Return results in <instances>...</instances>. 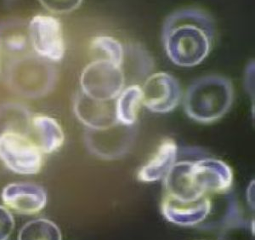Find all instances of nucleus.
Listing matches in <instances>:
<instances>
[{"mask_svg":"<svg viewBox=\"0 0 255 240\" xmlns=\"http://www.w3.org/2000/svg\"><path fill=\"white\" fill-rule=\"evenodd\" d=\"M215 37L213 20L194 9L177 10L165 20L162 43L168 58L182 67H195L204 61Z\"/></svg>","mask_w":255,"mask_h":240,"instance_id":"nucleus-1","label":"nucleus"},{"mask_svg":"<svg viewBox=\"0 0 255 240\" xmlns=\"http://www.w3.org/2000/svg\"><path fill=\"white\" fill-rule=\"evenodd\" d=\"M234 91L229 79L218 75L203 77L189 87L184 101L187 115L195 121H217L232 107Z\"/></svg>","mask_w":255,"mask_h":240,"instance_id":"nucleus-2","label":"nucleus"},{"mask_svg":"<svg viewBox=\"0 0 255 240\" xmlns=\"http://www.w3.org/2000/svg\"><path fill=\"white\" fill-rule=\"evenodd\" d=\"M55 75L50 62L36 55L15 61L9 68L8 78L15 92L26 97L38 98L52 90Z\"/></svg>","mask_w":255,"mask_h":240,"instance_id":"nucleus-3","label":"nucleus"},{"mask_svg":"<svg viewBox=\"0 0 255 240\" xmlns=\"http://www.w3.org/2000/svg\"><path fill=\"white\" fill-rule=\"evenodd\" d=\"M44 154L28 136L17 133L0 135V161L13 173L32 176L39 173Z\"/></svg>","mask_w":255,"mask_h":240,"instance_id":"nucleus-4","label":"nucleus"},{"mask_svg":"<svg viewBox=\"0 0 255 240\" xmlns=\"http://www.w3.org/2000/svg\"><path fill=\"white\" fill-rule=\"evenodd\" d=\"M125 75L122 67L108 60L96 59L82 72V92L99 101H114L125 89Z\"/></svg>","mask_w":255,"mask_h":240,"instance_id":"nucleus-5","label":"nucleus"},{"mask_svg":"<svg viewBox=\"0 0 255 240\" xmlns=\"http://www.w3.org/2000/svg\"><path fill=\"white\" fill-rule=\"evenodd\" d=\"M28 41L35 54L49 62H60L66 53L63 27L51 14L33 15L28 23Z\"/></svg>","mask_w":255,"mask_h":240,"instance_id":"nucleus-6","label":"nucleus"},{"mask_svg":"<svg viewBox=\"0 0 255 240\" xmlns=\"http://www.w3.org/2000/svg\"><path fill=\"white\" fill-rule=\"evenodd\" d=\"M135 135L134 125H124L118 122L105 129H88L85 133V144L90 153L98 158L117 159L129 152Z\"/></svg>","mask_w":255,"mask_h":240,"instance_id":"nucleus-7","label":"nucleus"},{"mask_svg":"<svg viewBox=\"0 0 255 240\" xmlns=\"http://www.w3.org/2000/svg\"><path fill=\"white\" fill-rule=\"evenodd\" d=\"M141 90L143 105L153 113L171 112L181 98V89L176 78L166 72L149 76Z\"/></svg>","mask_w":255,"mask_h":240,"instance_id":"nucleus-8","label":"nucleus"},{"mask_svg":"<svg viewBox=\"0 0 255 240\" xmlns=\"http://www.w3.org/2000/svg\"><path fill=\"white\" fill-rule=\"evenodd\" d=\"M1 199L9 211L25 216L38 214L48 203L44 188L30 183H9L3 188Z\"/></svg>","mask_w":255,"mask_h":240,"instance_id":"nucleus-9","label":"nucleus"},{"mask_svg":"<svg viewBox=\"0 0 255 240\" xmlns=\"http://www.w3.org/2000/svg\"><path fill=\"white\" fill-rule=\"evenodd\" d=\"M191 176L195 186L203 195L227 191L233 182L232 169L218 159H205L191 162Z\"/></svg>","mask_w":255,"mask_h":240,"instance_id":"nucleus-10","label":"nucleus"},{"mask_svg":"<svg viewBox=\"0 0 255 240\" xmlns=\"http://www.w3.org/2000/svg\"><path fill=\"white\" fill-rule=\"evenodd\" d=\"M211 211V200L206 195L194 201H182L166 195L162 203V213L166 220L179 226H195L203 223Z\"/></svg>","mask_w":255,"mask_h":240,"instance_id":"nucleus-11","label":"nucleus"},{"mask_svg":"<svg viewBox=\"0 0 255 240\" xmlns=\"http://www.w3.org/2000/svg\"><path fill=\"white\" fill-rule=\"evenodd\" d=\"M74 112L88 129L100 130L118 123L115 101H99L81 92L76 97Z\"/></svg>","mask_w":255,"mask_h":240,"instance_id":"nucleus-12","label":"nucleus"},{"mask_svg":"<svg viewBox=\"0 0 255 240\" xmlns=\"http://www.w3.org/2000/svg\"><path fill=\"white\" fill-rule=\"evenodd\" d=\"M191 168V162L174 163L164 177L167 195L182 201H194L205 196L195 187Z\"/></svg>","mask_w":255,"mask_h":240,"instance_id":"nucleus-13","label":"nucleus"},{"mask_svg":"<svg viewBox=\"0 0 255 240\" xmlns=\"http://www.w3.org/2000/svg\"><path fill=\"white\" fill-rule=\"evenodd\" d=\"M177 154L175 142L172 139L163 141L151 160L139 170L138 179L143 183H153L164 178L176 161Z\"/></svg>","mask_w":255,"mask_h":240,"instance_id":"nucleus-14","label":"nucleus"},{"mask_svg":"<svg viewBox=\"0 0 255 240\" xmlns=\"http://www.w3.org/2000/svg\"><path fill=\"white\" fill-rule=\"evenodd\" d=\"M32 127L37 136L36 143L43 154H53L64 144V131L56 119L43 114L36 115L32 118Z\"/></svg>","mask_w":255,"mask_h":240,"instance_id":"nucleus-15","label":"nucleus"},{"mask_svg":"<svg viewBox=\"0 0 255 240\" xmlns=\"http://www.w3.org/2000/svg\"><path fill=\"white\" fill-rule=\"evenodd\" d=\"M143 105L142 90L138 84L125 88L115 99L117 119L124 125H134Z\"/></svg>","mask_w":255,"mask_h":240,"instance_id":"nucleus-16","label":"nucleus"},{"mask_svg":"<svg viewBox=\"0 0 255 240\" xmlns=\"http://www.w3.org/2000/svg\"><path fill=\"white\" fill-rule=\"evenodd\" d=\"M32 126V118L26 107L16 103L0 106V135L22 134L28 136Z\"/></svg>","mask_w":255,"mask_h":240,"instance_id":"nucleus-17","label":"nucleus"},{"mask_svg":"<svg viewBox=\"0 0 255 240\" xmlns=\"http://www.w3.org/2000/svg\"><path fill=\"white\" fill-rule=\"evenodd\" d=\"M61 232L52 221L45 218L32 220L21 228L18 240H61Z\"/></svg>","mask_w":255,"mask_h":240,"instance_id":"nucleus-18","label":"nucleus"},{"mask_svg":"<svg viewBox=\"0 0 255 240\" xmlns=\"http://www.w3.org/2000/svg\"><path fill=\"white\" fill-rule=\"evenodd\" d=\"M90 49L96 55L97 59H103L122 66L125 47L118 39L108 35L96 36L91 40Z\"/></svg>","mask_w":255,"mask_h":240,"instance_id":"nucleus-19","label":"nucleus"},{"mask_svg":"<svg viewBox=\"0 0 255 240\" xmlns=\"http://www.w3.org/2000/svg\"><path fill=\"white\" fill-rule=\"evenodd\" d=\"M44 9L53 14H68L79 9L84 0H38Z\"/></svg>","mask_w":255,"mask_h":240,"instance_id":"nucleus-20","label":"nucleus"},{"mask_svg":"<svg viewBox=\"0 0 255 240\" xmlns=\"http://www.w3.org/2000/svg\"><path fill=\"white\" fill-rule=\"evenodd\" d=\"M15 219L6 206H0V240L10 238L15 229Z\"/></svg>","mask_w":255,"mask_h":240,"instance_id":"nucleus-21","label":"nucleus"},{"mask_svg":"<svg viewBox=\"0 0 255 240\" xmlns=\"http://www.w3.org/2000/svg\"><path fill=\"white\" fill-rule=\"evenodd\" d=\"M28 38L21 33H13L9 35L5 40V45L7 49L14 51V52H20L26 49L27 45Z\"/></svg>","mask_w":255,"mask_h":240,"instance_id":"nucleus-22","label":"nucleus"},{"mask_svg":"<svg viewBox=\"0 0 255 240\" xmlns=\"http://www.w3.org/2000/svg\"><path fill=\"white\" fill-rule=\"evenodd\" d=\"M0 45H1V43H0Z\"/></svg>","mask_w":255,"mask_h":240,"instance_id":"nucleus-23","label":"nucleus"}]
</instances>
